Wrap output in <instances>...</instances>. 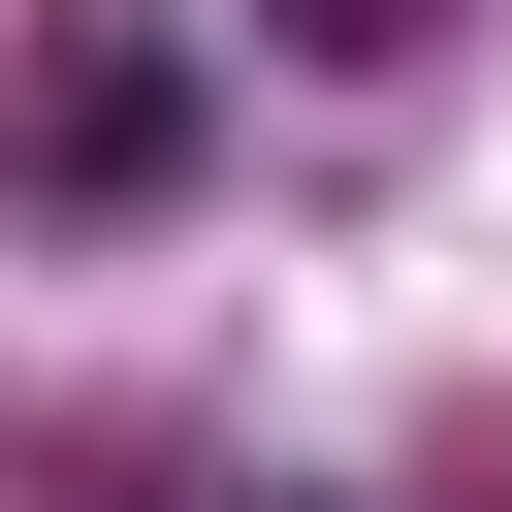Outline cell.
<instances>
[{
  "label": "cell",
  "mask_w": 512,
  "mask_h": 512,
  "mask_svg": "<svg viewBox=\"0 0 512 512\" xmlns=\"http://www.w3.org/2000/svg\"><path fill=\"white\" fill-rule=\"evenodd\" d=\"M160 160H192V64H160V32H128V0H96V32H64V64H32V192H64V224H128V192H160Z\"/></svg>",
  "instance_id": "6da1fadb"
},
{
  "label": "cell",
  "mask_w": 512,
  "mask_h": 512,
  "mask_svg": "<svg viewBox=\"0 0 512 512\" xmlns=\"http://www.w3.org/2000/svg\"><path fill=\"white\" fill-rule=\"evenodd\" d=\"M256 32H288V64H416L448 0H256Z\"/></svg>",
  "instance_id": "7a4b0ae2"
}]
</instances>
